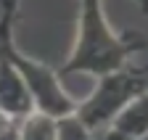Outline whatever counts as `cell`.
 Returning a JSON list of instances; mask_svg holds the SVG:
<instances>
[{"label":"cell","mask_w":148,"mask_h":140,"mask_svg":"<svg viewBox=\"0 0 148 140\" xmlns=\"http://www.w3.org/2000/svg\"><path fill=\"white\" fill-rule=\"evenodd\" d=\"M148 50V37L140 32H116L108 24L103 5H77V34L66 64L56 69L58 77L92 74L101 77L130 64V58Z\"/></svg>","instance_id":"cell-1"},{"label":"cell","mask_w":148,"mask_h":140,"mask_svg":"<svg viewBox=\"0 0 148 140\" xmlns=\"http://www.w3.org/2000/svg\"><path fill=\"white\" fill-rule=\"evenodd\" d=\"M18 5H21V0H0V56L8 58L13 64V69L21 74V79L27 82L29 93L34 98V109L40 114H48L53 119L74 114L77 111V100L64 90L58 72L42 61L29 58L24 50H18V45L13 40Z\"/></svg>","instance_id":"cell-2"},{"label":"cell","mask_w":148,"mask_h":140,"mask_svg":"<svg viewBox=\"0 0 148 140\" xmlns=\"http://www.w3.org/2000/svg\"><path fill=\"white\" fill-rule=\"evenodd\" d=\"M148 90V64H124L108 74L95 77L92 93L77 103V114L90 130L111 127L114 119Z\"/></svg>","instance_id":"cell-3"},{"label":"cell","mask_w":148,"mask_h":140,"mask_svg":"<svg viewBox=\"0 0 148 140\" xmlns=\"http://www.w3.org/2000/svg\"><path fill=\"white\" fill-rule=\"evenodd\" d=\"M0 111L13 122H24L29 114L37 111L27 82L3 56H0Z\"/></svg>","instance_id":"cell-4"},{"label":"cell","mask_w":148,"mask_h":140,"mask_svg":"<svg viewBox=\"0 0 148 140\" xmlns=\"http://www.w3.org/2000/svg\"><path fill=\"white\" fill-rule=\"evenodd\" d=\"M111 130L119 135V140H135L148 132V90L114 119Z\"/></svg>","instance_id":"cell-5"},{"label":"cell","mask_w":148,"mask_h":140,"mask_svg":"<svg viewBox=\"0 0 148 140\" xmlns=\"http://www.w3.org/2000/svg\"><path fill=\"white\" fill-rule=\"evenodd\" d=\"M16 140H56V119L34 111L18 124Z\"/></svg>","instance_id":"cell-6"},{"label":"cell","mask_w":148,"mask_h":140,"mask_svg":"<svg viewBox=\"0 0 148 140\" xmlns=\"http://www.w3.org/2000/svg\"><path fill=\"white\" fill-rule=\"evenodd\" d=\"M92 132L77 114H66L56 119V140H92Z\"/></svg>","instance_id":"cell-7"},{"label":"cell","mask_w":148,"mask_h":140,"mask_svg":"<svg viewBox=\"0 0 148 140\" xmlns=\"http://www.w3.org/2000/svg\"><path fill=\"white\" fill-rule=\"evenodd\" d=\"M135 140H148V132H145V135H140V137H135Z\"/></svg>","instance_id":"cell-8"}]
</instances>
